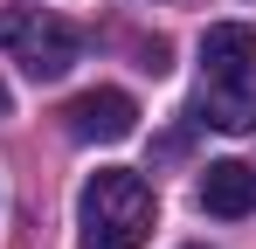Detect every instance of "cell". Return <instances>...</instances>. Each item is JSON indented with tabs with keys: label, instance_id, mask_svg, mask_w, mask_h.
<instances>
[{
	"label": "cell",
	"instance_id": "obj_7",
	"mask_svg": "<svg viewBox=\"0 0 256 249\" xmlns=\"http://www.w3.org/2000/svg\"><path fill=\"white\" fill-rule=\"evenodd\" d=\"M7 111H14V97H7V83H0V118H7Z\"/></svg>",
	"mask_w": 256,
	"mask_h": 249
},
{
	"label": "cell",
	"instance_id": "obj_8",
	"mask_svg": "<svg viewBox=\"0 0 256 249\" xmlns=\"http://www.w3.org/2000/svg\"><path fill=\"white\" fill-rule=\"evenodd\" d=\"M187 249H208V242H187Z\"/></svg>",
	"mask_w": 256,
	"mask_h": 249
},
{
	"label": "cell",
	"instance_id": "obj_3",
	"mask_svg": "<svg viewBox=\"0 0 256 249\" xmlns=\"http://www.w3.org/2000/svg\"><path fill=\"white\" fill-rule=\"evenodd\" d=\"M70 138H84V146H118L138 132V104H132L125 90H84V97H70Z\"/></svg>",
	"mask_w": 256,
	"mask_h": 249
},
{
	"label": "cell",
	"instance_id": "obj_5",
	"mask_svg": "<svg viewBox=\"0 0 256 249\" xmlns=\"http://www.w3.org/2000/svg\"><path fill=\"white\" fill-rule=\"evenodd\" d=\"M201 208L208 214H250L256 208V166H242V160H214L208 173H201Z\"/></svg>",
	"mask_w": 256,
	"mask_h": 249
},
{
	"label": "cell",
	"instance_id": "obj_1",
	"mask_svg": "<svg viewBox=\"0 0 256 249\" xmlns=\"http://www.w3.org/2000/svg\"><path fill=\"white\" fill-rule=\"evenodd\" d=\"M152 187L125 173V166H104V173H90L84 194H76V222H84V249H138L152 236Z\"/></svg>",
	"mask_w": 256,
	"mask_h": 249
},
{
	"label": "cell",
	"instance_id": "obj_2",
	"mask_svg": "<svg viewBox=\"0 0 256 249\" xmlns=\"http://www.w3.org/2000/svg\"><path fill=\"white\" fill-rule=\"evenodd\" d=\"M0 48L35 83H56V76H70L84 35H76L62 14H48V7H0Z\"/></svg>",
	"mask_w": 256,
	"mask_h": 249
},
{
	"label": "cell",
	"instance_id": "obj_6",
	"mask_svg": "<svg viewBox=\"0 0 256 249\" xmlns=\"http://www.w3.org/2000/svg\"><path fill=\"white\" fill-rule=\"evenodd\" d=\"M256 62V28L250 21H222L201 35V76H236Z\"/></svg>",
	"mask_w": 256,
	"mask_h": 249
},
{
	"label": "cell",
	"instance_id": "obj_4",
	"mask_svg": "<svg viewBox=\"0 0 256 249\" xmlns=\"http://www.w3.org/2000/svg\"><path fill=\"white\" fill-rule=\"evenodd\" d=\"M201 118L222 132H256V62L236 76H208L201 83Z\"/></svg>",
	"mask_w": 256,
	"mask_h": 249
}]
</instances>
